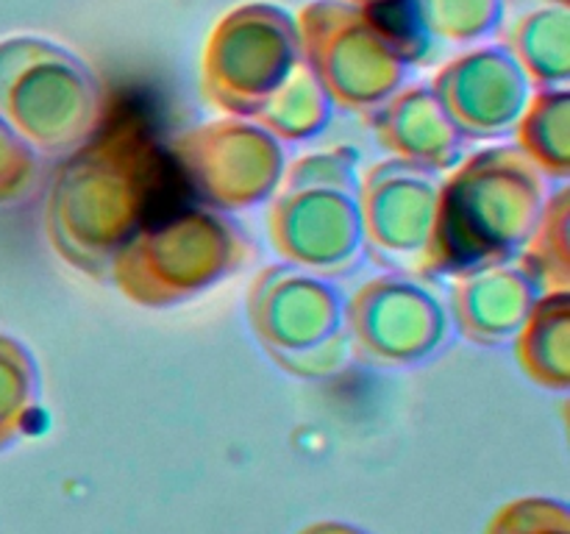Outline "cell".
<instances>
[{
    "label": "cell",
    "mask_w": 570,
    "mask_h": 534,
    "mask_svg": "<svg viewBox=\"0 0 570 534\" xmlns=\"http://www.w3.org/2000/svg\"><path fill=\"white\" fill-rule=\"evenodd\" d=\"M17 378H20V359H17V348L9 339L0 337V432L6 426V417L14 409L17 395Z\"/></svg>",
    "instance_id": "obj_1"
},
{
    "label": "cell",
    "mask_w": 570,
    "mask_h": 534,
    "mask_svg": "<svg viewBox=\"0 0 570 534\" xmlns=\"http://www.w3.org/2000/svg\"><path fill=\"white\" fill-rule=\"evenodd\" d=\"M17 184H20V154H17L14 139L0 122V200L11 198L17 192Z\"/></svg>",
    "instance_id": "obj_2"
}]
</instances>
